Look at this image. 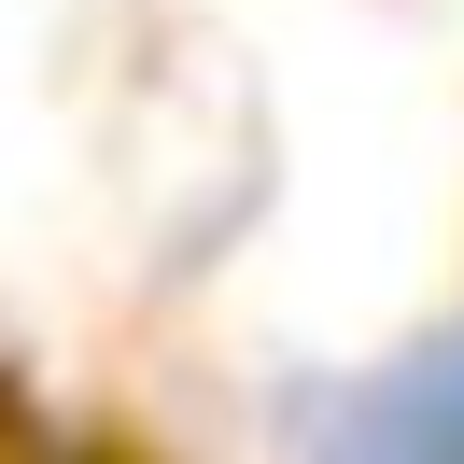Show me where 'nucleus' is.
<instances>
[{
    "label": "nucleus",
    "mask_w": 464,
    "mask_h": 464,
    "mask_svg": "<svg viewBox=\"0 0 464 464\" xmlns=\"http://www.w3.org/2000/svg\"><path fill=\"white\" fill-rule=\"evenodd\" d=\"M282 436L295 450H338V464H464V324H422L380 366L310 380L282 408Z\"/></svg>",
    "instance_id": "nucleus-1"
}]
</instances>
